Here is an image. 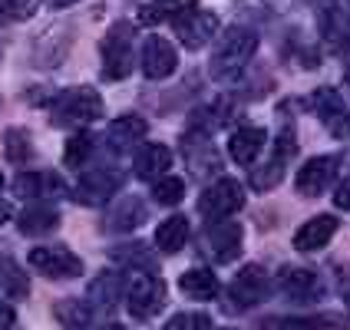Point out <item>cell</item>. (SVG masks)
Instances as JSON below:
<instances>
[{"mask_svg": "<svg viewBox=\"0 0 350 330\" xmlns=\"http://www.w3.org/2000/svg\"><path fill=\"white\" fill-rule=\"evenodd\" d=\"M258 50V33L245 23H234V27H225L221 37L212 50V77L215 79H238L245 73L252 53Z\"/></svg>", "mask_w": 350, "mask_h": 330, "instance_id": "1", "label": "cell"}, {"mask_svg": "<svg viewBox=\"0 0 350 330\" xmlns=\"http://www.w3.org/2000/svg\"><path fill=\"white\" fill-rule=\"evenodd\" d=\"M50 119L57 129H77V126H93L96 119H103V99L96 90L90 86H77V90H63L53 99Z\"/></svg>", "mask_w": 350, "mask_h": 330, "instance_id": "2", "label": "cell"}, {"mask_svg": "<svg viewBox=\"0 0 350 330\" xmlns=\"http://www.w3.org/2000/svg\"><path fill=\"white\" fill-rule=\"evenodd\" d=\"M268 291H271L268 271L261 264H248V268H241V271L234 274V281L228 284V291H225V311L228 314L252 311V307H258L268 297Z\"/></svg>", "mask_w": 350, "mask_h": 330, "instance_id": "3", "label": "cell"}, {"mask_svg": "<svg viewBox=\"0 0 350 330\" xmlns=\"http://www.w3.org/2000/svg\"><path fill=\"white\" fill-rule=\"evenodd\" d=\"M136 66V57H133V27L126 20H119L116 27L106 33L103 40V77L109 83L116 79H126Z\"/></svg>", "mask_w": 350, "mask_h": 330, "instance_id": "4", "label": "cell"}, {"mask_svg": "<svg viewBox=\"0 0 350 330\" xmlns=\"http://www.w3.org/2000/svg\"><path fill=\"white\" fill-rule=\"evenodd\" d=\"M165 307V284L162 277H156V271H139L129 288H126V311L133 314L136 320H149Z\"/></svg>", "mask_w": 350, "mask_h": 330, "instance_id": "5", "label": "cell"}, {"mask_svg": "<svg viewBox=\"0 0 350 330\" xmlns=\"http://www.w3.org/2000/svg\"><path fill=\"white\" fill-rule=\"evenodd\" d=\"M241 208H245V189L234 178H218L198 198V212L208 221H225L228 215L241 212Z\"/></svg>", "mask_w": 350, "mask_h": 330, "instance_id": "6", "label": "cell"}, {"mask_svg": "<svg viewBox=\"0 0 350 330\" xmlns=\"http://www.w3.org/2000/svg\"><path fill=\"white\" fill-rule=\"evenodd\" d=\"M30 268H37V274L50 281H73L83 274V261L63 245H43L30 251Z\"/></svg>", "mask_w": 350, "mask_h": 330, "instance_id": "7", "label": "cell"}, {"mask_svg": "<svg viewBox=\"0 0 350 330\" xmlns=\"http://www.w3.org/2000/svg\"><path fill=\"white\" fill-rule=\"evenodd\" d=\"M172 27H175V37L182 40V46L198 50V46H205V43L215 37L218 17H215L212 10H198L195 3H189L185 10L172 14Z\"/></svg>", "mask_w": 350, "mask_h": 330, "instance_id": "8", "label": "cell"}, {"mask_svg": "<svg viewBox=\"0 0 350 330\" xmlns=\"http://www.w3.org/2000/svg\"><path fill=\"white\" fill-rule=\"evenodd\" d=\"M241 241H245V232H241V225H234V221H212L205 234H202V248L205 254L218 261V264H232L234 258L241 254Z\"/></svg>", "mask_w": 350, "mask_h": 330, "instance_id": "9", "label": "cell"}, {"mask_svg": "<svg viewBox=\"0 0 350 330\" xmlns=\"http://www.w3.org/2000/svg\"><path fill=\"white\" fill-rule=\"evenodd\" d=\"M119 185H122V172L116 165H96V169L83 172L73 195H77L79 205H103V202H109L116 195Z\"/></svg>", "mask_w": 350, "mask_h": 330, "instance_id": "10", "label": "cell"}, {"mask_svg": "<svg viewBox=\"0 0 350 330\" xmlns=\"http://www.w3.org/2000/svg\"><path fill=\"white\" fill-rule=\"evenodd\" d=\"M139 66H142V77L146 79H169L178 66V53L165 37H152L142 40V53H139Z\"/></svg>", "mask_w": 350, "mask_h": 330, "instance_id": "11", "label": "cell"}, {"mask_svg": "<svg viewBox=\"0 0 350 330\" xmlns=\"http://www.w3.org/2000/svg\"><path fill=\"white\" fill-rule=\"evenodd\" d=\"M311 106L317 109V116H321V122L327 126V133H331V136H347V133H350L347 102H344V96H340L337 90H331V86L314 90Z\"/></svg>", "mask_w": 350, "mask_h": 330, "instance_id": "12", "label": "cell"}, {"mask_svg": "<svg viewBox=\"0 0 350 330\" xmlns=\"http://www.w3.org/2000/svg\"><path fill=\"white\" fill-rule=\"evenodd\" d=\"M337 165L340 159L337 156H317V159H308L297 172V192L304 198H317L321 192H327V185L334 182L337 175Z\"/></svg>", "mask_w": 350, "mask_h": 330, "instance_id": "13", "label": "cell"}, {"mask_svg": "<svg viewBox=\"0 0 350 330\" xmlns=\"http://www.w3.org/2000/svg\"><path fill=\"white\" fill-rule=\"evenodd\" d=\"M149 133V122L136 113H126V116H119L109 122V129H106V146H109V152L113 156H122V152H133L142 136Z\"/></svg>", "mask_w": 350, "mask_h": 330, "instance_id": "14", "label": "cell"}, {"mask_svg": "<svg viewBox=\"0 0 350 330\" xmlns=\"http://www.w3.org/2000/svg\"><path fill=\"white\" fill-rule=\"evenodd\" d=\"M146 202L139 198V195H122L116 198V205L106 212L103 218V232L109 234H126V232H136L139 225L146 221Z\"/></svg>", "mask_w": 350, "mask_h": 330, "instance_id": "15", "label": "cell"}, {"mask_svg": "<svg viewBox=\"0 0 350 330\" xmlns=\"http://www.w3.org/2000/svg\"><path fill=\"white\" fill-rule=\"evenodd\" d=\"M294 156V133L291 129H284L281 139H278V149H274V156L261 165V169H254L252 172V189L258 192H268L274 189L278 182H281V175H284V165H288V159Z\"/></svg>", "mask_w": 350, "mask_h": 330, "instance_id": "16", "label": "cell"}, {"mask_svg": "<svg viewBox=\"0 0 350 330\" xmlns=\"http://www.w3.org/2000/svg\"><path fill=\"white\" fill-rule=\"evenodd\" d=\"M278 288L288 294L291 301L308 304V301H317V297H321V277H317L311 268L288 264V268H281V274H278Z\"/></svg>", "mask_w": 350, "mask_h": 330, "instance_id": "17", "label": "cell"}, {"mask_svg": "<svg viewBox=\"0 0 350 330\" xmlns=\"http://www.w3.org/2000/svg\"><path fill=\"white\" fill-rule=\"evenodd\" d=\"M337 225H340V221H337L334 215H317V218H311L308 225L297 228V234H294V248H297V251H321L334 234H337Z\"/></svg>", "mask_w": 350, "mask_h": 330, "instance_id": "18", "label": "cell"}, {"mask_svg": "<svg viewBox=\"0 0 350 330\" xmlns=\"http://www.w3.org/2000/svg\"><path fill=\"white\" fill-rule=\"evenodd\" d=\"M172 169V149L162 146V142H149L136 152V175L146 182H159L165 178Z\"/></svg>", "mask_w": 350, "mask_h": 330, "instance_id": "19", "label": "cell"}, {"mask_svg": "<svg viewBox=\"0 0 350 330\" xmlns=\"http://www.w3.org/2000/svg\"><path fill=\"white\" fill-rule=\"evenodd\" d=\"M265 142H268V133L265 129H258V126H245V129H238L228 142V152L238 165H254L258 156H261V149H265Z\"/></svg>", "mask_w": 350, "mask_h": 330, "instance_id": "20", "label": "cell"}, {"mask_svg": "<svg viewBox=\"0 0 350 330\" xmlns=\"http://www.w3.org/2000/svg\"><path fill=\"white\" fill-rule=\"evenodd\" d=\"M17 225H20V234H27V238H40V234H50L59 225V212L53 208V205L37 202V205H30L27 212L20 215Z\"/></svg>", "mask_w": 350, "mask_h": 330, "instance_id": "21", "label": "cell"}, {"mask_svg": "<svg viewBox=\"0 0 350 330\" xmlns=\"http://www.w3.org/2000/svg\"><path fill=\"white\" fill-rule=\"evenodd\" d=\"M178 288L185 297H195V301H212L218 294V277H215L208 268H189V271L178 277Z\"/></svg>", "mask_w": 350, "mask_h": 330, "instance_id": "22", "label": "cell"}, {"mask_svg": "<svg viewBox=\"0 0 350 330\" xmlns=\"http://www.w3.org/2000/svg\"><path fill=\"white\" fill-rule=\"evenodd\" d=\"M185 241H189V218H182V215H172V218H165L162 225L156 228V245L159 251L165 254H178L185 248Z\"/></svg>", "mask_w": 350, "mask_h": 330, "instance_id": "23", "label": "cell"}, {"mask_svg": "<svg viewBox=\"0 0 350 330\" xmlns=\"http://www.w3.org/2000/svg\"><path fill=\"white\" fill-rule=\"evenodd\" d=\"M57 320L63 330H90V324H93V307L83 304L79 297L57 301Z\"/></svg>", "mask_w": 350, "mask_h": 330, "instance_id": "24", "label": "cell"}, {"mask_svg": "<svg viewBox=\"0 0 350 330\" xmlns=\"http://www.w3.org/2000/svg\"><path fill=\"white\" fill-rule=\"evenodd\" d=\"M93 149H96L93 133H77V136L66 142V149H63V165L66 169H83L90 162V156H93Z\"/></svg>", "mask_w": 350, "mask_h": 330, "instance_id": "25", "label": "cell"}, {"mask_svg": "<svg viewBox=\"0 0 350 330\" xmlns=\"http://www.w3.org/2000/svg\"><path fill=\"white\" fill-rule=\"evenodd\" d=\"M113 261L116 264H126V268H136V271H156V258L149 254V248L142 241H133V245H122L113 251Z\"/></svg>", "mask_w": 350, "mask_h": 330, "instance_id": "26", "label": "cell"}, {"mask_svg": "<svg viewBox=\"0 0 350 330\" xmlns=\"http://www.w3.org/2000/svg\"><path fill=\"white\" fill-rule=\"evenodd\" d=\"M116 297H119V277L109 271H103L96 281H93V288H90V301L99 304V311H113Z\"/></svg>", "mask_w": 350, "mask_h": 330, "instance_id": "27", "label": "cell"}, {"mask_svg": "<svg viewBox=\"0 0 350 330\" xmlns=\"http://www.w3.org/2000/svg\"><path fill=\"white\" fill-rule=\"evenodd\" d=\"M0 288L10 294V297H23V294L30 291V281L23 277V271L17 268V261H10V258H3V254H0Z\"/></svg>", "mask_w": 350, "mask_h": 330, "instance_id": "28", "label": "cell"}, {"mask_svg": "<svg viewBox=\"0 0 350 330\" xmlns=\"http://www.w3.org/2000/svg\"><path fill=\"white\" fill-rule=\"evenodd\" d=\"M3 156L10 159V162H30L33 156V149H30V136L23 133V129H7L3 133Z\"/></svg>", "mask_w": 350, "mask_h": 330, "instance_id": "29", "label": "cell"}, {"mask_svg": "<svg viewBox=\"0 0 350 330\" xmlns=\"http://www.w3.org/2000/svg\"><path fill=\"white\" fill-rule=\"evenodd\" d=\"M43 189H59V182L50 172H23L17 178V195L20 198H37Z\"/></svg>", "mask_w": 350, "mask_h": 330, "instance_id": "30", "label": "cell"}, {"mask_svg": "<svg viewBox=\"0 0 350 330\" xmlns=\"http://www.w3.org/2000/svg\"><path fill=\"white\" fill-rule=\"evenodd\" d=\"M182 195H185V185L175 175H165V178H159L156 185H152V198H156L159 205H178Z\"/></svg>", "mask_w": 350, "mask_h": 330, "instance_id": "31", "label": "cell"}, {"mask_svg": "<svg viewBox=\"0 0 350 330\" xmlns=\"http://www.w3.org/2000/svg\"><path fill=\"white\" fill-rule=\"evenodd\" d=\"M324 320H311V317H271L265 320L261 330H321Z\"/></svg>", "mask_w": 350, "mask_h": 330, "instance_id": "32", "label": "cell"}, {"mask_svg": "<svg viewBox=\"0 0 350 330\" xmlns=\"http://www.w3.org/2000/svg\"><path fill=\"white\" fill-rule=\"evenodd\" d=\"M33 10H37V0H0V23L27 20Z\"/></svg>", "mask_w": 350, "mask_h": 330, "instance_id": "33", "label": "cell"}, {"mask_svg": "<svg viewBox=\"0 0 350 330\" xmlns=\"http://www.w3.org/2000/svg\"><path fill=\"white\" fill-rule=\"evenodd\" d=\"M162 330H212V320L205 314H175Z\"/></svg>", "mask_w": 350, "mask_h": 330, "instance_id": "34", "label": "cell"}, {"mask_svg": "<svg viewBox=\"0 0 350 330\" xmlns=\"http://www.w3.org/2000/svg\"><path fill=\"white\" fill-rule=\"evenodd\" d=\"M334 205H337L340 212H350V175L337 185V192H334Z\"/></svg>", "mask_w": 350, "mask_h": 330, "instance_id": "35", "label": "cell"}, {"mask_svg": "<svg viewBox=\"0 0 350 330\" xmlns=\"http://www.w3.org/2000/svg\"><path fill=\"white\" fill-rule=\"evenodd\" d=\"M14 324H17V311H14V304L0 301V330H14Z\"/></svg>", "mask_w": 350, "mask_h": 330, "instance_id": "36", "label": "cell"}, {"mask_svg": "<svg viewBox=\"0 0 350 330\" xmlns=\"http://www.w3.org/2000/svg\"><path fill=\"white\" fill-rule=\"evenodd\" d=\"M7 221H10V205L0 202V225H7Z\"/></svg>", "mask_w": 350, "mask_h": 330, "instance_id": "37", "label": "cell"}, {"mask_svg": "<svg viewBox=\"0 0 350 330\" xmlns=\"http://www.w3.org/2000/svg\"><path fill=\"white\" fill-rule=\"evenodd\" d=\"M53 7H70V3H77V0H50Z\"/></svg>", "mask_w": 350, "mask_h": 330, "instance_id": "38", "label": "cell"}, {"mask_svg": "<svg viewBox=\"0 0 350 330\" xmlns=\"http://www.w3.org/2000/svg\"><path fill=\"white\" fill-rule=\"evenodd\" d=\"M103 330H126V327H122V324H106Z\"/></svg>", "mask_w": 350, "mask_h": 330, "instance_id": "39", "label": "cell"}, {"mask_svg": "<svg viewBox=\"0 0 350 330\" xmlns=\"http://www.w3.org/2000/svg\"><path fill=\"white\" fill-rule=\"evenodd\" d=\"M344 83H347V90H350V70H347V77H344Z\"/></svg>", "mask_w": 350, "mask_h": 330, "instance_id": "40", "label": "cell"}, {"mask_svg": "<svg viewBox=\"0 0 350 330\" xmlns=\"http://www.w3.org/2000/svg\"><path fill=\"white\" fill-rule=\"evenodd\" d=\"M347 314H350V294H347Z\"/></svg>", "mask_w": 350, "mask_h": 330, "instance_id": "41", "label": "cell"}, {"mask_svg": "<svg viewBox=\"0 0 350 330\" xmlns=\"http://www.w3.org/2000/svg\"><path fill=\"white\" fill-rule=\"evenodd\" d=\"M0 189H3V175H0Z\"/></svg>", "mask_w": 350, "mask_h": 330, "instance_id": "42", "label": "cell"}]
</instances>
